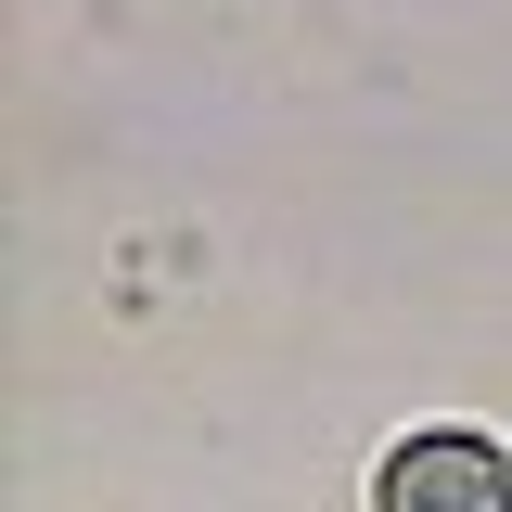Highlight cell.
<instances>
[{
	"instance_id": "cell-1",
	"label": "cell",
	"mask_w": 512,
	"mask_h": 512,
	"mask_svg": "<svg viewBox=\"0 0 512 512\" xmlns=\"http://www.w3.org/2000/svg\"><path fill=\"white\" fill-rule=\"evenodd\" d=\"M384 500H512V461L474 436H423L384 461Z\"/></svg>"
}]
</instances>
